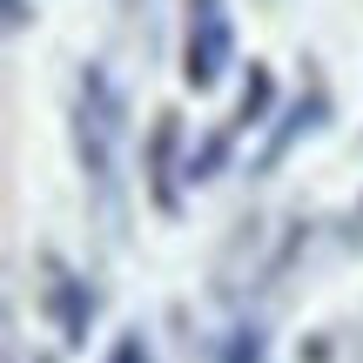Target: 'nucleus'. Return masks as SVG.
<instances>
[{
    "mask_svg": "<svg viewBox=\"0 0 363 363\" xmlns=\"http://www.w3.org/2000/svg\"><path fill=\"white\" fill-rule=\"evenodd\" d=\"M235 54V27H229V0H189V27H182V81L195 94L216 88L229 74Z\"/></svg>",
    "mask_w": 363,
    "mask_h": 363,
    "instance_id": "1",
    "label": "nucleus"
},
{
    "mask_svg": "<svg viewBox=\"0 0 363 363\" xmlns=\"http://www.w3.org/2000/svg\"><path fill=\"white\" fill-rule=\"evenodd\" d=\"M48 310H54V323H61L67 343H81V337H88V323H94V296H88V283H74L61 262H48Z\"/></svg>",
    "mask_w": 363,
    "mask_h": 363,
    "instance_id": "2",
    "label": "nucleus"
},
{
    "mask_svg": "<svg viewBox=\"0 0 363 363\" xmlns=\"http://www.w3.org/2000/svg\"><path fill=\"white\" fill-rule=\"evenodd\" d=\"M175 148H182V121L175 115H162L155 121V135H148V189H155V208H169L175 216Z\"/></svg>",
    "mask_w": 363,
    "mask_h": 363,
    "instance_id": "3",
    "label": "nucleus"
},
{
    "mask_svg": "<svg viewBox=\"0 0 363 363\" xmlns=\"http://www.w3.org/2000/svg\"><path fill=\"white\" fill-rule=\"evenodd\" d=\"M269 101H276L269 67H249V88H242V108H235V121H262V115H269Z\"/></svg>",
    "mask_w": 363,
    "mask_h": 363,
    "instance_id": "4",
    "label": "nucleus"
},
{
    "mask_svg": "<svg viewBox=\"0 0 363 363\" xmlns=\"http://www.w3.org/2000/svg\"><path fill=\"white\" fill-rule=\"evenodd\" d=\"M222 155H229V135H208L202 148H189V169H182V175H189V182H208V175L222 169Z\"/></svg>",
    "mask_w": 363,
    "mask_h": 363,
    "instance_id": "5",
    "label": "nucleus"
},
{
    "mask_svg": "<svg viewBox=\"0 0 363 363\" xmlns=\"http://www.w3.org/2000/svg\"><path fill=\"white\" fill-rule=\"evenodd\" d=\"M108 363H148V350H142V337H121V343H115V357H108Z\"/></svg>",
    "mask_w": 363,
    "mask_h": 363,
    "instance_id": "6",
    "label": "nucleus"
}]
</instances>
